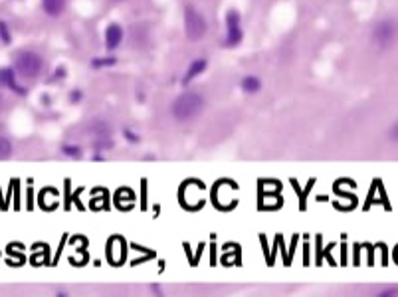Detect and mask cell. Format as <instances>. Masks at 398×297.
Segmentation results:
<instances>
[{
	"label": "cell",
	"instance_id": "6da1fadb",
	"mask_svg": "<svg viewBox=\"0 0 398 297\" xmlns=\"http://www.w3.org/2000/svg\"><path fill=\"white\" fill-rule=\"evenodd\" d=\"M206 107V99L198 91H182L180 95L172 99L170 103V115L178 123L194 121Z\"/></svg>",
	"mask_w": 398,
	"mask_h": 297
},
{
	"label": "cell",
	"instance_id": "7a4b0ae2",
	"mask_svg": "<svg viewBox=\"0 0 398 297\" xmlns=\"http://www.w3.org/2000/svg\"><path fill=\"white\" fill-rule=\"evenodd\" d=\"M372 42L380 50H390L398 42V20L382 18L372 28Z\"/></svg>",
	"mask_w": 398,
	"mask_h": 297
},
{
	"label": "cell",
	"instance_id": "3957f363",
	"mask_svg": "<svg viewBox=\"0 0 398 297\" xmlns=\"http://www.w3.org/2000/svg\"><path fill=\"white\" fill-rule=\"evenodd\" d=\"M42 56L36 54L32 50H22L16 54V60H14V71L16 75L24 77V79H36L42 71Z\"/></svg>",
	"mask_w": 398,
	"mask_h": 297
},
{
	"label": "cell",
	"instance_id": "277c9868",
	"mask_svg": "<svg viewBox=\"0 0 398 297\" xmlns=\"http://www.w3.org/2000/svg\"><path fill=\"white\" fill-rule=\"evenodd\" d=\"M208 32V22L194 6L184 8V34L190 42H200Z\"/></svg>",
	"mask_w": 398,
	"mask_h": 297
},
{
	"label": "cell",
	"instance_id": "5b68a950",
	"mask_svg": "<svg viewBox=\"0 0 398 297\" xmlns=\"http://www.w3.org/2000/svg\"><path fill=\"white\" fill-rule=\"evenodd\" d=\"M244 30H242V18L238 10H228L226 14V38H224V46L226 48H236L242 44Z\"/></svg>",
	"mask_w": 398,
	"mask_h": 297
},
{
	"label": "cell",
	"instance_id": "8992f818",
	"mask_svg": "<svg viewBox=\"0 0 398 297\" xmlns=\"http://www.w3.org/2000/svg\"><path fill=\"white\" fill-rule=\"evenodd\" d=\"M0 87H8L18 95H26V89L18 85L14 67H0Z\"/></svg>",
	"mask_w": 398,
	"mask_h": 297
},
{
	"label": "cell",
	"instance_id": "52a82bcc",
	"mask_svg": "<svg viewBox=\"0 0 398 297\" xmlns=\"http://www.w3.org/2000/svg\"><path fill=\"white\" fill-rule=\"evenodd\" d=\"M123 38H125V32H123V28L119 26V24H109L107 28H105V48L111 52V50H117L119 46H121V42H123Z\"/></svg>",
	"mask_w": 398,
	"mask_h": 297
},
{
	"label": "cell",
	"instance_id": "ba28073f",
	"mask_svg": "<svg viewBox=\"0 0 398 297\" xmlns=\"http://www.w3.org/2000/svg\"><path fill=\"white\" fill-rule=\"evenodd\" d=\"M206 67H208V60H206V58H196L194 62H190V66L186 67V73H184V77H182V83L188 85L192 79L200 77V75L206 71Z\"/></svg>",
	"mask_w": 398,
	"mask_h": 297
},
{
	"label": "cell",
	"instance_id": "9c48e42d",
	"mask_svg": "<svg viewBox=\"0 0 398 297\" xmlns=\"http://www.w3.org/2000/svg\"><path fill=\"white\" fill-rule=\"evenodd\" d=\"M66 6H67V0H42V10L48 16H52V18L62 16L64 10H66Z\"/></svg>",
	"mask_w": 398,
	"mask_h": 297
},
{
	"label": "cell",
	"instance_id": "30bf717a",
	"mask_svg": "<svg viewBox=\"0 0 398 297\" xmlns=\"http://www.w3.org/2000/svg\"><path fill=\"white\" fill-rule=\"evenodd\" d=\"M240 87H242L244 93L256 95V93H260V89H262V79H260L258 75H244L242 81H240Z\"/></svg>",
	"mask_w": 398,
	"mask_h": 297
},
{
	"label": "cell",
	"instance_id": "8fae6325",
	"mask_svg": "<svg viewBox=\"0 0 398 297\" xmlns=\"http://www.w3.org/2000/svg\"><path fill=\"white\" fill-rule=\"evenodd\" d=\"M12 153H14V145H12V141H10L8 137L0 135V161L10 159V157H12Z\"/></svg>",
	"mask_w": 398,
	"mask_h": 297
},
{
	"label": "cell",
	"instance_id": "7c38bea8",
	"mask_svg": "<svg viewBox=\"0 0 398 297\" xmlns=\"http://www.w3.org/2000/svg\"><path fill=\"white\" fill-rule=\"evenodd\" d=\"M62 153L69 157V159H81V147L79 145H75V143H64L62 145Z\"/></svg>",
	"mask_w": 398,
	"mask_h": 297
},
{
	"label": "cell",
	"instance_id": "4fadbf2b",
	"mask_svg": "<svg viewBox=\"0 0 398 297\" xmlns=\"http://www.w3.org/2000/svg\"><path fill=\"white\" fill-rule=\"evenodd\" d=\"M123 137H125V141H129L133 145H137L141 141V135L137 131H133V129H123Z\"/></svg>",
	"mask_w": 398,
	"mask_h": 297
},
{
	"label": "cell",
	"instance_id": "5bb4252c",
	"mask_svg": "<svg viewBox=\"0 0 398 297\" xmlns=\"http://www.w3.org/2000/svg\"><path fill=\"white\" fill-rule=\"evenodd\" d=\"M117 60L115 58H103V60H93L91 66L93 67H105V66H113Z\"/></svg>",
	"mask_w": 398,
	"mask_h": 297
},
{
	"label": "cell",
	"instance_id": "9a60e30c",
	"mask_svg": "<svg viewBox=\"0 0 398 297\" xmlns=\"http://www.w3.org/2000/svg\"><path fill=\"white\" fill-rule=\"evenodd\" d=\"M388 141L398 145V119L390 125V129H388Z\"/></svg>",
	"mask_w": 398,
	"mask_h": 297
},
{
	"label": "cell",
	"instance_id": "2e32d148",
	"mask_svg": "<svg viewBox=\"0 0 398 297\" xmlns=\"http://www.w3.org/2000/svg\"><path fill=\"white\" fill-rule=\"evenodd\" d=\"M0 36H2L4 44H10V36H8V30H6V24L4 22H0Z\"/></svg>",
	"mask_w": 398,
	"mask_h": 297
},
{
	"label": "cell",
	"instance_id": "e0dca14e",
	"mask_svg": "<svg viewBox=\"0 0 398 297\" xmlns=\"http://www.w3.org/2000/svg\"><path fill=\"white\" fill-rule=\"evenodd\" d=\"M81 97H83V93H81L79 89H73V91L69 93V101H71V103H77V101H81Z\"/></svg>",
	"mask_w": 398,
	"mask_h": 297
},
{
	"label": "cell",
	"instance_id": "ac0fdd59",
	"mask_svg": "<svg viewBox=\"0 0 398 297\" xmlns=\"http://www.w3.org/2000/svg\"><path fill=\"white\" fill-rule=\"evenodd\" d=\"M2 103H4V99H2V95H0V109H2Z\"/></svg>",
	"mask_w": 398,
	"mask_h": 297
}]
</instances>
